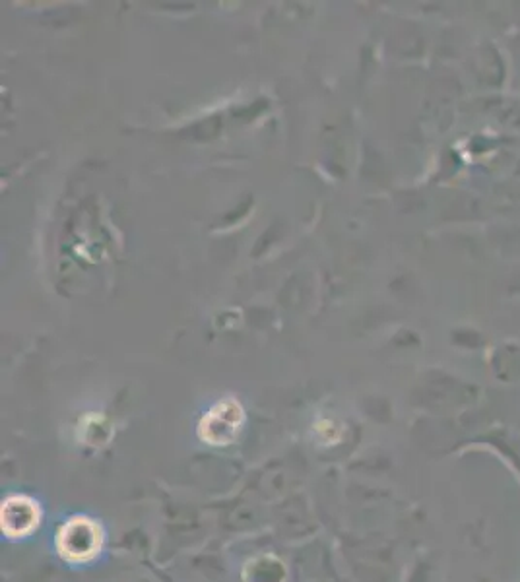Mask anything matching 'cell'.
Listing matches in <instances>:
<instances>
[{"label":"cell","instance_id":"cell-1","mask_svg":"<svg viewBox=\"0 0 520 582\" xmlns=\"http://www.w3.org/2000/svg\"><path fill=\"white\" fill-rule=\"evenodd\" d=\"M101 546L99 528L88 518H74L66 524L59 534V551L61 555L80 563L92 559Z\"/></svg>","mask_w":520,"mask_h":582},{"label":"cell","instance_id":"cell-2","mask_svg":"<svg viewBox=\"0 0 520 582\" xmlns=\"http://www.w3.org/2000/svg\"><path fill=\"white\" fill-rule=\"evenodd\" d=\"M39 511L28 497H10L2 505V530L10 538H24L37 526Z\"/></svg>","mask_w":520,"mask_h":582}]
</instances>
